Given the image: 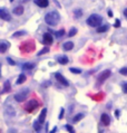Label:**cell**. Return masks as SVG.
<instances>
[{
    "label": "cell",
    "mask_w": 127,
    "mask_h": 133,
    "mask_svg": "<svg viewBox=\"0 0 127 133\" xmlns=\"http://www.w3.org/2000/svg\"><path fill=\"white\" fill-rule=\"evenodd\" d=\"M59 21H60V15H59L57 11H50L48 12L46 16H45V23H46L48 26H51V27H54V26H57L59 24Z\"/></svg>",
    "instance_id": "1"
},
{
    "label": "cell",
    "mask_w": 127,
    "mask_h": 133,
    "mask_svg": "<svg viewBox=\"0 0 127 133\" xmlns=\"http://www.w3.org/2000/svg\"><path fill=\"white\" fill-rule=\"evenodd\" d=\"M103 23V17L100 15H97V14H94V15H90L87 20H86V24L90 27H99L100 25Z\"/></svg>",
    "instance_id": "2"
},
{
    "label": "cell",
    "mask_w": 127,
    "mask_h": 133,
    "mask_svg": "<svg viewBox=\"0 0 127 133\" xmlns=\"http://www.w3.org/2000/svg\"><path fill=\"white\" fill-rule=\"evenodd\" d=\"M19 49H20V51H21L22 54L32 53V51L36 49L35 42H33V40H27V42L21 43L20 46H19Z\"/></svg>",
    "instance_id": "3"
},
{
    "label": "cell",
    "mask_w": 127,
    "mask_h": 133,
    "mask_svg": "<svg viewBox=\"0 0 127 133\" xmlns=\"http://www.w3.org/2000/svg\"><path fill=\"white\" fill-rule=\"evenodd\" d=\"M28 95H29V90L28 88H24V90H21L20 92H18L17 94H15L13 98H15V101L16 102L21 103V102H24V101L27 99Z\"/></svg>",
    "instance_id": "4"
},
{
    "label": "cell",
    "mask_w": 127,
    "mask_h": 133,
    "mask_svg": "<svg viewBox=\"0 0 127 133\" xmlns=\"http://www.w3.org/2000/svg\"><path fill=\"white\" fill-rule=\"evenodd\" d=\"M39 106V102H38V99H36V98H31L30 101H28L27 102V104H26V106H25V109H26V111H27L28 113H31V112H33Z\"/></svg>",
    "instance_id": "5"
},
{
    "label": "cell",
    "mask_w": 127,
    "mask_h": 133,
    "mask_svg": "<svg viewBox=\"0 0 127 133\" xmlns=\"http://www.w3.org/2000/svg\"><path fill=\"white\" fill-rule=\"evenodd\" d=\"M111 75V72L109 71V69H105V71H103L102 73L99 74L98 78H97V86H100V85H103L104 82Z\"/></svg>",
    "instance_id": "6"
},
{
    "label": "cell",
    "mask_w": 127,
    "mask_h": 133,
    "mask_svg": "<svg viewBox=\"0 0 127 133\" xmlns=\"http://www.w3.org/2000/svg\"><path fill=\"white\" fill-rule=\"evenodd\" d=\"M43 43L45 44V45H47V46L51 45V44L54 43L53 35H51L50 32H46V34H44V36H43Z\"/></svg>",
    "instance_id": "7"
},
{
    "label": "cell",
    "mask_w": 127,
    "mask_h": 133,
    "mask_svg": "<svg viewBox=\"0 0 127 133\" xmlns=\"http://www.w3.org/2000/svg\"><path fill=\"white\" fill-rule=\"evenodd\" d=\"M55 78L58 81V83H60L61 85H64V86H69L68 81H67L60 73H55Z\"/></svg>",
    "instance_id": "8"
},
{
    "label": "cell",
    "mask_w": 127,
    "mask_h": 133,
    "mask_svg": "<svg viewBox=\"0 0 127 133\" xmlns=\"http://www.w3.org/2000/svg\"><path fill=\"white\" fill-rule=\"evenodd\" d=\"M0 18H1L2 20H6V21H10L12 20V18H11V16L8 14L5 10V8H1L0 9Z\"/></svg>",
    "instance_id": "9"
},
{
    "label": "cell",
    "mask_w": 127,
    "mask_h": 133,
    "mask_svg": "<svg viewBox=\"0 0 127 133\" xmlns=\"http://www.w3.org/2000/svg\"><path fill=\"white\" fill-rule=\"evenodd\" d=\"M100 121H102V124L105 125V127H108V125L110 124V117L106 113L102 114V116H100Z\"/></svg>",
    "instance_id": "10"
},
{
    "label": "cell",
    "mask_w": 127,
    "mask_h": 133,
    "mask_svg": "<svg viewBox=\"0 0 127 133\" xmlns=\"http://www.w3.org/2000/svg\"><path fill=\"white\" fill-rule=\"evenodd\" d=\"M9 47H10V44L8 42H6V40H1V43H0V53L5 54Z\"/></svg>",
    "instance_id": "11"
},
{
    "label": "cell",
    "mask_w": 127,
    "mask_h": 133,
    "mask_svg": "<svg viewBox=\"0 0 127 133\" xmlns=\"http://www.w3.org/2000/svg\"><path fill=\"white\" fill-rule=\"evenodd\" d=\"M24 12H25V8L22 6L15 7L13 10H12V14L15 15V16H21V15H24Z\"/></svg>",
    "instance_id": "12"
},
{
    "label": "cell",
    "mask_w": 127,
    "mask_h": 133,
    "mask_svg": "<svg viewBox=\"0 0 127 133\" xmlns=\"http://www.w3.org/2000/svg\"><path fill=\"white\" fill-rule=\"evenodd\" d=\"M35 3L40 8H47L49 6V0H35Z\"/></svg>",
    "instance_id": "13"
},
{
    "label": "cell",
    "mask_w": 127,
    "mask_h": 133,
    "mask_svg": "<svg viewBox=\"0 0 127 133\" xmlns=\"http://www.w3.org/2000/svg\"><path fill=\"white\" fill-rule=\"evenodd\" d=\"M46 116H47V109L45 108V109L41 110V112H40V114H39L38 121H39L41 124H44V123H45V120H46Z\"/></svg>",
    "instance_id": "14"
},
{
    "label": "cell",
    "mask_w": 127,
    "mask_h": 133,
    "mask_svg": "<svg viewBox=\"0 0 127 133\" xmlns=\"http://www.w3.org/2000/svg\"><path fill=\"white\" fill-rule=\"evenodd\" d=\"M11 90V83H10V81H6L5 83H3V87H2V92L1 93L2 94H6V93H8V92H10Z\"/></svg>",
    "instance_id": "15"
},
{
    "label": "cell",
    "mask_w": 127,
    "mask_h": 133,
    "mask_svg": "<svg viewBox=\"0 0 127 133\" xmlns=\"http://www.w3.org/2000/svg\"><path fill=\"white\" fill-rule=\"evenodd\" d=\"M57 62L60 65H66V64H68L69 63V59H68V57L67 56H65V55H61V56L57 57Z\"/></svg>",
    "instance_id": "16"
},
{
    "label": "cell",
    "mask_w": 127,
    "mask_h": 133,
    "mask_svg": "<svg viewBox=\"0 0 127 133\" xmlns=\"http://www.w3.org/2000/svg\"><path fill=\"white\" fill-rule=\"evenodd\" d=\"M74 48V43L73 42H66L65 44L62 45V49L68 51V50H72Z\"/></svg>",
    "instance_id": "17"
},
{
    "label": "cell",
    "mask_w": 127,
    "mask_h": 133,
    "mask_svg": "<svg viewBox=\"0 0 127 133\" xmlns=\"http://www.w3.org/2000/svg\"><path fill=\"white\" fill-rule=\"evenodd\" d=\"M33 68H35V64H32V63H26V64L22 65V69L24 71H31Z\"/></svg>",
    "instance_id": "18"
},
{
    "label": "cell",
    "mask_w": 127,
    "mask_h": 133,
    "mask_svg": "<svg viewBox=\"0 0 127 133\" xmlns=\"http://www.w3.org/2000/svg\"><path fill=\"white\" fill-rule=\"evenodd\" d=\"M27 35V31H25V30H19V31H16V32H13L12 34V38H19V37H22V36H26Z\"/></svg>",
    "instance_id": "19"
},
{
    "label": "cell",
    "mask_w": 127,
    "mask_h": 133,
    "mask_svg": "<svg viewBox=\"0 0 127 133\" xmlns=\"http://www.w3.org/2000/svg\"><path fill=\"white\" fill-rule=\"evenodd\" d=\"M26 79H27V77H26L25 74H20V75L18 76V78H17L16 84H17V85H20V84H22V83H25Z\"/></svg>",
    "instance_id": "20"
},
{
    "label": "cell",
    "mask_w": 127,
    "mask_h": 133,
    "mask_svg": "<svg viewBox=\"0 0 127 133\" xmlns=\"http://www.w3.org/2000/svg\"><path fill=\"white\" fill-rule=\"evenodd\" d=\"M81 16H83V10H81V9H75L74 10L75 19H79V18H81Z\"/></svg>",
    "instance_id": "21"
},
{
    "label": "cell",
    "mask_w": 127,
    "mask_h": 133,
    "mask_svg": "<svg viewBox=\"0 0 127 133\" xmlns=\"http://www.w3.org/2000/svg\"><path fill=\"white\" fill-rule=\"evenodd\" d=\"M108 29H109V25L99 26V27H97V32H106Z\"/></svg>",
    "instance_id": "22"
},
{
    "label": "cell",
    "mask_w": 127,
    "mask_h": 133,
    "mask_svg": "<svg viewBox=\"0 0 127 133\" xmlns=\"http://www.w3.org/2000/svg\"><path fill=\"white\" fill-rule=\"evenodd\" d=\"M41 128H43V124L40 123L39 121H35V122H33V130H35V131L39 132L40 130H41Z\"/></svg>",
    "instance_id": "23"
},
{
    "label": "cell",
    "mask_w": 127,
    "mask_h": 133,
    "mask_svg": "<svg viewBox=\"0 0 127 133\" xmlns=\"http://www.w3.org/2000/svg\"><path fill=\"white\" fill-rule=\"evenodd\" d=\"M65 32H66V31H65V29L61 28V29H59L58 31H55V32H54V35H55L56 38H61V37L65 35Z\"/></svg>",
    "instance_id": "24"
},
{
    "label": "cell",
    "mask_w": 127,
    "mask_h": 133,
    "mask_svg": "<svg viewBox=\"0 0 127 133\" xmlns=\"http://www.w3.org/2000/svg\"><path fill=\"white\" fill-rule=\"evenodd\" d=\"M83 119H84V114L79 113V114H77V115L73 119V122H74V123H78V122H79L80 120H83Z\"/></svg>",
    "instance_id": "25"
},
{
    "label": "cell",
    "mask_w": 127,
    "mask_h": 133,
    "mask_svg": "<svg viewBox=\"0 0 127 133\" xmlns=\"http://www.w3.org/2000/svg\"><path fill=\"white\" fill-rule=\"evenodd\" d=\"M6 114H9V116H15V115H16V112H15L13 108L9 106V108L6 110Z\"/></svg>",
    "instance_id": "26"
},
{
    "label": "cell",
    "mask_w": 127,
    "mask_h": 133,
    "mask_svg": "<svg viewBox=\"0 0 127 133\" xmlns=\"http://www.w3.org/2000/svg\"><path fill=\"white\" fill-rule=\"evenodd\" d=\"M69 72L73 73V74H81V69L75 68V67H70V68H69Z\"/></svg>",
    "instance_id": "27"
},
{
    "label": "cell",
    "mask_w": 127,
    "mask_h": 133,
    "mask_svg": "<svg viewBox=\"0 0 127 133\" xmlns=\"http://www.w3.org/2000/svg\"><path fill=\"white\" fill-rule=\"evenodd\" d=\"M76 34H77V28L76 27H73L72 29H70V31L68 32V36L69 37H74Z\"/></svg>",
    "instance_id": "28"
},
{
    "label": "cell",
    "mask_w": 127,
    "mask_h": 133,
    "mask_svg": "<svg viewBox=\"0 0 127 133\" xmlns=\"http://www.w3.org/2000/svg\"><path fill=\"white\" fill-rule=\"evenodd\" d=\"M48 51H49V48H48V47H45V48H43V49L40 50V51H39V53L37 54V55H38V56H41V55H44V54L48 53Z\"/></svg>",
    "instance_id": "29"
},
{
    "label": "cell",
    "mask_w": 127,
    "mask_h": 133,
    "mask_svg": "<svg viewBox=\"0 0 127 133\" xmlns=\"http://www.w3.org/2000/svg\"><path fill=\"white\" fill-rule=\"evenodd\" d=\"M119 74H122V75L124 76H127V67H123L119 69Z\"/></svg>",
    "instance_id": "30"
},
{
    "label": "cell",
    "mask_w": 127,
    "mask_h": 133,
    "mask_svg": "<svg viewBox=\"0 0 127 133\" xmlns=\"http://www.w3.org/2000/svg\"><path fill=\"white\" fill-rule=\"evenodd\" d=\"M64 115H65V109H60V113H59V115H58V119L59 120H62V117H64Z\"/></svg>",
    "instance_id": "31"
},
{
    "label": "cell",
    "mask_w": 127,
    "mask_h": 133,
    "mask_svg": "<svg viewBox=\"0 0 127 133\" xmlns=\"http://www.w3.org/2000/svg\"><path fill=\"white\" fill-rule=\"evenodd\" d=\"M65 128H66V130L68 131V132H74V131H75V130H74V128H73L70 124H66V125H65Z\"/></svg>",
    "instance_id": "32"
},
{
    "label": "cell",
    "mask_w": 127,
    "mask_h": 133,
    "mask_svg": "<svg viewBox=\"0 0 127 133\" xmlns=\"http://www.w3.org/2000/svg\"><path fill=\"white\" fill-rule=\"evenodd\" d=\"M7 62H8L11 66H15V65H16V62H15L13 59H11L10 57H7Z\"/></svg>",
    "instance_id": "33"
},
{
    "label": "cell",
    "mask_w": 127,
    "mask_h": 133,
    "mask_svg": "<svg viewBox=\"0 0 127 133\" xmlns=\"http://www.w3.org/2000/svg\"><path fill=\"white\" fill-rule=\"evenodd\" d=\"M103 97H104V94H100V95L97 94V95H95V96H93V98H94V99H98V101H100Z\"/></svg>",
    "instance_id": "34"
},
{
    "label": "cell",
    "mask_w": 127,
    "mask_h": 133,
    "mask_svg": "<svg viewBox=\"0 0 127 133\" xmlns=\"http://www.w3.org/2000/svg\"><path fill=\"white\" fill-rule=\"evenodd\" d=\"M114 27L115 28H119V27H121V20L116 19V21H115V24H114Z\"/></svg>",
    "instance_id": "35"
},
{
    "label": "cell",
    "mask_w": 127,
    "mask_h": 133,
    "mask_svg": "<svg viewBox=\"0 0 127 133\" xmlns=\"http://www.w3.org/2000/svg\"><path fill=\"white\" fill-rule=\"evenodd\" d=\"M122 88H123V92L127 94V83H124L122 85Z\"/></svg>",
    "instance_id": "36"
},
{
    "label": "cell",
    "mask_w": 127,
    "mask_h": 133,
    "mask_svg": "<svg viewBox=\"0 0 127 133\" xmlns=\"http://www.w3.org/2000/svg\"><path fill=\"white\" fill-rule=\"evenodd\" d=\"M119 115H121V112H119L118 110H116V111H115V116H116V117H119Z\"/></svg>",
    "instance_id": "37"
},
{
    "label": "cell",
    "mask_w": 127,
    "mask_h": 133,
    "mask_svg": "<svg viewBox=\"0 0 127 133\" xmlns=\"http://www.w3.org/2000/svg\"><path fill=\"white\" fill-rule=\"evenodd\" d=\"M55 132H57V127H54V129L51 130V133H55Z\"/></svg>",
    "instance_id": "38"
},
{
    "label": "cell",
    "mask_w": 127,
    "mask_h": 133,
    "mask_svg": "<svg viewBox=\"0 0 127 133\" xmlns=\"http://www.w3.org/2000/svg\"><path fill=\"white\" fill-rule=\"evenodd\" d=\"M108 16H109V17H113V12H111V10H108Z\"/></svg>",
    "instance_id": "39"
},
{
    "label": "cell",
    "mask_w": 127,
    "mask_h": 133,
    "mask_svg": "<svg viewBox=\"0 0 127 133\" xmlns=\"http://www.w3.org/2000/svg\"><path fill=\"white\" fill-rule=\"evenodd\" d=\"M124 16H125V18H126V19H127V8L124 10Z\"/></svg>",
    "instance_id": "40"
},
{
    "label": "cell",
    "mask_w": 127,
    "mask_h": 133,
    "mask_svg": "<svg viewBox=\"0 0 127 133\" xmlns=\"http://www.w3.org/2000/svg\"><path fill=\"white\" fill-rule=\"evenodd\" d=\"M46 132H48V123L46 124Z\"/></svg>",
    "instance_id": "41"
},
{
    "label": "cell",
    "mask_w": 127,
    "mask_h": 133,
    "mask_svg": "<svg viewBox=\"0 0 127 133\" xmlns=\"http://www.w3.org/2000/svg\"><path fill=\"white\" fill-rule=\"evenodd\" d=\"M10 1H11V2H12V1H13V0H10Z\"/></svg>",
    "instance_id": "42"
}]
</instances>
